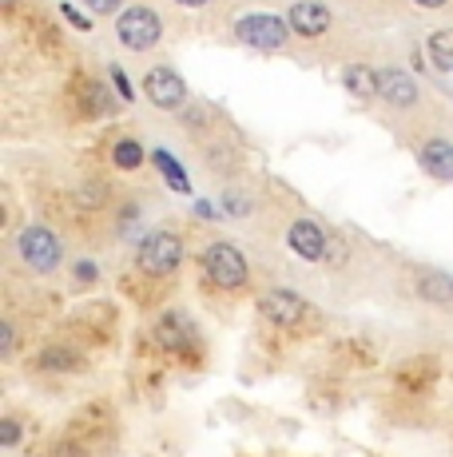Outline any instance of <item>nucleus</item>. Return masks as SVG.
<instances>
[{"instance_id":"obj_11","label":"nucleus","mask_w":453,"mask_h":457,"mask_svg":"<svg viewBox=\"0 0 453 457\" xmlns=\"http://www.w3.org/2000/svg\"><path fill=\"white\" fill-rule=\"evenodd\" d=\"M417 163H422L425 175L441 183H453V139L446 136H430L417 144Z\"/></svg>"},{"instance_id":"obj_5","label":"nucleus","mask_w":453,"mask_h":457,"mask_svg":"<svg viewBox=\"0 0 453 457\" xmlns=\"http://www.w3.org/2000/svg\"><path fill=\"white\" fill-rule=\"evenodd\" d=\"M163 37V21L152 12V8H128L116 21V40L124 44L128 52H147L155 48Z\"/></svg>"},{"instance_id":"obj_22","label":"nucleus","mask_w":453,"mask_h":457,"mask_svg":"<svg viewBox=\"0 0 453 457\" xmlns=\"http://www.w3.org/2000/svg\"><path fill=\"white\" fill-rule=\"evenodd\" d=\"M414 4H422V8H446L449 0H414Z\"/></svg>"},{"instance_id":"obj_18","label":"nucleus","mask_w":453,"mask_h":457,"mask_svg":"<svg viewBox=\"0 0 453 457\" xmlns=\"http://www.w3.org/2000/svg\"><path fill=\"white\" fill-rule=\"evenodd\" d=\"M155 167H160V171L168 175V183H171L176 191H191V183H187V175H183V167L171 160L168 152H155Z\"/></svg>"},{"instance_id":"obj_9","label":"nucleus","mask_w":453,"mask_h":457,"mask_svg":"<svg viewBox=\"0 0 453 457\" xmlns=\"http://www.w3.org/2000/svg\"><path fill=\"white\" fill-rule=\"evenodd\" d=\"M378 96L390 104V108H414V104L422 100V84H417L409 72H402V68H382Z\"/></svg>"},{"instance_id":"obj_13","label":"nucleus","mask_w":453,"mask_h":457,"mask_svg":"<svg viewBox=\"0 0 453 457\" xmlns=\"http://www.w3.org/2000/svg\"><path fill=\"white\" fill-rule=\"evenodd\" d=\"M417 298L430 306H453V275H446V270H425L417 278Z\"/></svg>"},{"instance_id":"obj_15","label":"nucleus","mask_w":453,"mask_h":457,"mask_svg":"<svg viewBox=\"0 0 453 457\" xmlns=\"http://www.w3.org/2000/svg\"><path fill=\"white\" fill-rule=\"evenodd\" d=\"M342 80H346V92L358 96V100H370V96H378V72H374V68H366V64L346 68Z\"/></svg>"},{"instance_id":"obj_12","label":"nucleus","mask_w":453,"mask_h":457,"mask_svg":"<svg viewBox=\"0 0 453 457\" xmlns=\"http://www.w3.org/2000/svg\"><path fill=\"white\" fill-rule=\"evenodd\" d=\"M286 243H291V251L307 262H318L322 254H326V231H322L315 219H294L291 231H286Z\"/></svg>"},{"instance_id":"obj_2","label":"nucleus","mask_w":453,"mask_h":457,"mask_svg":"<svg viewBox=\"0 0 453 457\" xmlns=\"http://www.w3.org/2000/svg\"><path fill=\"white\" fill-rule=\"evenodd\" d=\"M235 40L255 52H283L291 44V24H286V16L247 12L235 21Z\"/></svg>"},{"instance_id":"obj_14","label":"nucleus","mask_w":453,"mask_h":457,"mask_svg":"<svg viewBox=\"0 0 453 457\" xmlns=\"http://www.w3.org/2000/svg\"><path fill=\"white\" fill-rule=\"evenodd\" d=\"M76 366H80V354L72 346H60V342H52V346H45L37 354V370H45V374H68Z\"/></svg>"},{"instance_id":"obj_20","label":"nucleus","mask_w":453,"mask_h":457,"mask_svg":"<svg viewBox=\"0 0 453 457\" xmlns=\"http://www.w3.org/2000/svg\"><path fill=\"white\" fill-rule=\"evenodd\" d=\"M119 4H124V0H84V8H88V12H95V16H111Z\"/></svg>"},{"instance_id":"obj_1","label":"nucleus","mask_w":453,"mask_h":457,"mask_svg":"<svg viewBox=\"0 0 453 457\" xmlns=\"http://www.w3.org/2000/svg\"><path fill=\"white\" fill-rule=\"evenodd\" d=\"M199 267H203L207 283L219 287V291H243L251 278V267L243 259V251L226 239H211L199 254Z\"/></svg>"},{"instance_id":"obj_6","label":"nucleus","mask_w":453,"mask_h":457,"mask_svg":"<svg viewBox=\"0 0 453 457\" xmlns=\"http://www.w3.org/2000/svg\"><path fill=\"white\" fill-rule=\"evenodd\" d=\"M144 92H147V100L163 112H176L179 104H187V84H183V76L171 72V68H152V72L144 76Z\"/></svg>"},{"instance_id":"obj_17","label":"nucleus","mask_w":453,"mask_h":457,"mask_svg":"<svg viewBox=\"0 0 453 457\" xmlns=\"http://www.w3.org/2000/svg\"><path fill=\"white\" fill-rule=\"evenodd\" d=\"M430 60L441 68V72H453V29L433 32L430 37Z\"/></svg>"},{"instance_id":"obj_8","label":"nucleus","mask_w":453,"mask_h":457,"mask_svg":"<svg viewBox=\"0 0 453 457\" xmlns=\"http://www.w3.org/2000/svg\"><path fill=\"white\" fill-rule=\"evenodd\" d=\"M286 24H291V32L315 40V37H326L334 16H330V8L318 4V0H294V4L286 8Z\"/></svg>"},{"instance_id":"obj_23","label":"nucleus","mask_w":453,"mask_h":457,"mask_svg":"<svg viewBox=\"0 0 453 457\" xmlns=\"http://www.w3.org/2000/svg\"><path fill=\"white\" fill-rule=\"evenodd\" d=\"M179 4H191V8H199V4H207V0H179Z\"/></svg>"},{"instance_id":"obj_19","label":"nucleus","mask_w":453,"mask_h":457,"mask_svg":"<svg viewBox=\"0 0 453 457\" xmlns=\"http://www.w3.org/2000/svg\"><path fill=\"white\" fill-rule=\"evenodd\" d=\"M116 163L119 167H139L144 163V147H139L136 139H119L116 144Z\"/></svg>"},{"instance_id":"obj_7","label":"nucleus","mask_w":453,"mask_h":457,"mask_svg":"<svg viewBox=\"0 0 453 457\" xmlns=\"http://www.w3.org/2000/svg\"><path fill=\"white\" fill-rule=\"evenodd\" d=\"M152 334H155V346L171 350V354H187L191 342H195V327H191V319L183 311H163L155 319Z\"/></svg>"},{"instance_id":"obj_10","label":"nucleus","mask_w":453,"mask_h":457,"mask_svg":"<svg viewBox=\"0 0 453 457\" xmlns=\"http://www.w3.org/2000/svg\"><path fill=\"white\" fill-rule=\"evenodd\" d=\"M259 314H263L267 322H275V327H299L302 314H307V303H302L299 295L291 291H267L259 298Z\"/></svg>"},{"instance_id":"obj_4","label":"nucleus","mask_w":453,"mask_h":457,"mask_svg":"<svg viewBox=\"0 0 453 457\" xmlns=\"http://www.w3.org/2000/svg\"><path fill=\"white\" fill-rule=\"evenodd\" d=\"M16 254H21V262L32 275H52V270L64 262V243H60L56 231H48V227H24V231L16 235Z\"/></svg>"},{"instance_id":"obj_21","label":"nucleus","mask_w":453,"mask_h":457,"mask_svg":"<svg viewBox=\"0 0 453 457\" xmlns=\"http://www.w3.org/2000/svg\"><path fill=\"white\" fill-rule=\"evenodd\" d=\"M0 442H4V445H16V442H21V426H16L12 418H4V426H0Z\"/></svg>"},{"instance_id":"obj_3","label":"nucleus","mask_w":453,"mask_h":457,"mask_svg":"<svg viewBox=\"0 0 453 457\" xmlns=\"http://www.w3.org/2000/svg\"><path fill=\"white\" fill-rule=\"evenodd\" d=\"M183 262V239L176 231H152L144 235V243H139L136 251V267L144 270L147 278H168L176 275Z\"/></svg>"},{"instance_id":"obj_16","label":"nucleus","mask_w":453,"mask_h":457,"mask_svg":"<svg viewBox=\"0 0 453 457\" xmlns=\"http://www.w3.org/2000/svg\"><path fill=\"white\" fill-rule=\"evenodd\" d=\"M76 92L84 96V116H95V112H108L111 108V100H108V87H103L100 80H80L76 84Z\"/></svg>"}]
</instances>
